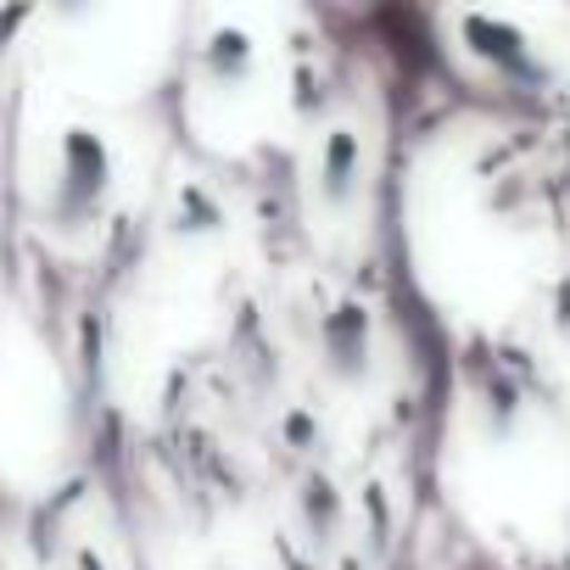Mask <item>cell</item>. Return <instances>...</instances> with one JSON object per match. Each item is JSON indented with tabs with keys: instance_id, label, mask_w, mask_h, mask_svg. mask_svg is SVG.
Wrapping results in <instances>:
<instances>
[{
	"instance_id": "6da1fadb",
	"label": "cell",
	"mask_w": 570,
	"mask_h": 570,
	"mask_svg": "<svg viewBox=\"0 0 570 570\" xmlns=\"http://www.w3.org/2000/svg\"><path fill=\"white\" fill-rule=\"evenodd\" d=\"M107 174H112L107 146H101L96 135L73 129V135L62 140V179H57V190H51V213H57L62 229H79V224H90V218L101 213V202H107Z\"/></svg>"
},
{
	"instance_id": "7a4b0ae2",
	"label": "cell",
	"mask_w": 570,
	"mask_h": 570,
	"mask_svg": "<svg viewBox=\"0 0 570 570\" xmlns=\"http://www.w3.org/2000/svg\"><path fill=\"white\" fill-rule=\"evenodd\" d=\"M320 190L336 207L353 202V190H358V135L353 129H331L325 157H320Z\"/></svg>"
},
{
	"instance_id": "3957f363",
	"label": "cell",
	"mask_w": 570,
	"mask_h": 570,
	"mask_svg": "<svg viewBox=\"0 0 570 570\" xmlns=\"http://www.w3.org/2000/svg\"><path fill=\"white\" fill-rule=\"evenodd\" d=\"M325 353L342 375H364V353H370V325H364V308H342L331 325H325Z\"/></svg>"
},
{
	"instance_id": "277c9868",
	"label": "cell",
	"mask_w": 570,
	"mask_h": 570,
	"mask_svg": "<svg viewBox=\"0 0 570 570\" xmlns=\"http://www.w3.org/2000/svg\"><path fill=\"white\" fill-rule=\"evenodd\" d=\"M207 68H213V79H240L246 68H252V40L246 35H235V29H224V35H213V46H207Z\"/></svg>"
}]
</instances>
